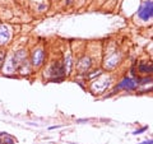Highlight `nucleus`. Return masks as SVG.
<instances>
[{"label": "nucleus", "mask_w": 153, "mask_h": 144, "mask_svg": "<svg viewBox=\"0 0 153 144\" xmlns=\"http://www.w3.org/2000/svg\"><path fill=\"white\" fill-rule=\"evenodd\" d=\"M110 83H111V76L101 74L91 83V92L93 94H101L110 87Z\"/></svg>", "instance_id": "1"}, {"label": "nucleus", "mask_w": 153, "mask_h": 144, "mask_svg": "<svg viewBox=\"0 0 153 144\" xmlns=\"http://www.w3.org/2000/svg\"><path fill=\"white\" fill-rule=\"evenodd\" d=\"M45 73L49 76V80L51 79H56V78H65V70H64V65L61 61L56 60L47 66V69L45 70Z\"/></svg>", "instance_id": "2"}, {"label": "nucleus", "mask_w": 153, "mask_h": 144, "mask_svg": "<svg viewBox=\"0 0 153 144\" xmlns=\"http://www.w3.org/2000/svg\"><path fill=\"white\" fill-rule=\"evenodd\" d=\"M45 59H46V51L42 46H37L32 50L31 52V65L32 68H41L45 64Z\"/></svg>", "instance_id": "3"}, {"label": "nucleus", "mask_w": 153, "mask_h": 144, "mask_svg": "<svg viewBox=\"0 0 153 144\" xmlns=\"http://www.w3.org/2000/svg\"><path fill=\"white\" fill-rule=\"evenodd\" d=\"M153 17V3L152 0H143L142 5L138 9V18L142 22H149Z\"/></svg>", "instance_id": "4"}, {"label": "nucleus", "mask_w": 153, "mask_h": 144, "mask_svg": "<svg viewBox=\"0 0 153 144\" xmlns=\"http://www.w3.org/2000/svg\"><path fill=\"white\" fill-rule=\"evenodd\" d=\"M138 88V82L137 78H130V76H125L116 84L115 89L116 91H126V92H131Z\"/></svg>", "instance_id": "5"}, {"label": "nucleus", "mask_w": 153, "mask_h": 144, "mask_svg": "<svg viewBox=\"0 0 153 144\" xmlns=\"http://www.w3.org/2000/svg\"><path fill=\"white\" fill-rule=\"evenodd\" d=\"M120 60H121V54H120V52H119V51L111 52V54L107 56V59L105 60V63H103L105 69H107V70L115 69L119 65V63H120Z\"/></svg>", "instance_id": "6"}, {"label": "nucleus", "mask_w": 153, "mask_h": 144, "mask_svg": "<svg viewBox=\"0 0 153 144\" xmlns=\"http://www.w3.org/2000/svg\"><path fill=\"white\" fill-rule=\"evenodd\" d=\"M10 38H12L10 27L5 24V23H1V24H0V47L8 45Z\"/></svg>", "instance_id": "7"}, {"label": "nucleus", "mask_w": 153, "mask_h": 144, "mask_svg": "<svg viewBox=\"0 0 153 144\" xmlns=\"http://www.w3.org/2000/svg\"><path fill=\"white\" fill-rule=\"evenodd\" d=\"M1 71H3V74H7V75L13 74L17 71V65H16V61H14L13 55L8 56V59H5V61H4V64H3Z\"/></svg>", "instance_id": "8"}, {"label": "nucleus", "mask_w": 153, "mask_h": 144, "mask_svg": "<svg viewBox=\"0 0 153 144\" xmlns=\"http://www.w3.org/2000/svg\"><path fill=\"white\" fill-rule=\"evenodd\" d=\"M92 66V60L89 56H83L82 59H79L78 64H76V69L79 70V74H84L85 71H88Z\"/></svg>", "instance_id": "9"}, {"label": "nucleus", "mask_w": 153, "mask_h": 144, "mask_svg": "<svg viewBox=\"0 0 153 144\" xmlns=\"http://www.w3.org/2000/svg\"><path fill=\"white\" fill-rule=\"evenodd\" d=\"M138 71L142 75H151L152 73V64L148 61V63H140L138 65Z\"/></svg>", "instance_id": "10"}, {"label": "nucleus", "mask_w": 153, "mask_h": 144, "mask_svg": "<svg viewBox=\"0 0 153 144\" xmlns=\"http://www.w3.org/2000/svg\"><path fill=\"white\" fill-rule=\"evenodd\" d=\"M5 59H7V52L4 50H0V70L3 68V64L5 61Z\"/></svg>", "instance_id": "11"}, {"label": "nucleus", "mask_w": 153, "mask_h": 144, "mask_svg": "<svg viewBox=\"0 0 153 144\" xmlns=\"http://www.w3.org/2000/svg\"><path fill=\"white\" fill-rule=\"evenodd\" d=\"M147 130H148V126H143V128H140V129H138V130H135L133 134H134V135H139V134L144 133V131H147Z\"/></svg>", "instance_id": "12"}, {"label": "nucleus", "mask_w": 153, "mask_h": 144, "mask_svg": "<svg viewBox=\"0 0 153 144\" xmlns=\"http://www.w3.org/2000/svg\"><path fill=\"white\" fill-rule=\"evenodd\" d=\"M139 144H152V140L149 139V140H144V142H142V143H139Z\"/></svg>", "instance_id": "13"}, {"label": "nucleus", "mask_w": 153, "mask_h": 144, "mask_svg": "<svg viewBox=\"0 0 153 144\" xmlns=\"http://www.w3.org/2000/svg\"><path fill=\"white\" fill-rule=\"evenodd\" d=\"M73 144H74V143H73Z\"/></svg>", "instance_id": "14"}]
</instances>
